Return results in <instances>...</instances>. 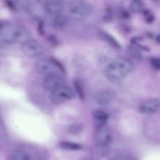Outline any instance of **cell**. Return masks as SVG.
<instances>
[{"label":"cell","mask_w":160,"mask_h":160,"mask_svg":"<svg viewBox=\"0 0 160 160\" xmlns=\"http://www.w3.org/2000/svg\"><path fill=\"white\" fill-rule=\"evenodd\" d=\"M160 107L159 100L154 98L142 102L139 107L140 111L145 114H152L158 112Z\"/></svg>","instance_id":"obj_8"},{"label":"cell","mask_w":160,"mask_h":160,"mask_svg":"<svg viewBox=\"0 0 160 160\" xmlns=\"http://www.w3.org/2000/svg\"><path fill=\"white\" fill-rule=\"evenodd\" d=\"M48 40L53 45L56 46L58 44V41L56 37L54 35H51L48 37Z\"/></svg>","instance_id":"obj_23"},{"label":"cell","mask_w":160,"mask_h":160,"mask_svg":"<svg viewBox=\"0 0 160 160\" xmlns=\"http://www.w3.org/2000/svg\"><path fill=\"white\" fill-rule=\"evenodd\" d=\"M71 69L75 73H79L84 71L88 67V62L86 58L81 55L74 56L72 60Z\"/></svg>","instance_id":"obj_9"},{"label":"cell","mask_w":160,"mask_h":160,"mask_svg":"<svg viewBox=\"0 0 160 160\" xmlns=\"http://www.w3.org/2000/svg\"><path fill=\"white\" fill-rule=\"evenodd\" d=\"M59 146L61 148L66 150H78L81 148V146L78 144L66 141L61 142Z\"/></svg>","instance_id":"obj_18"},{"label":"cell","mask_w":160,"mask_h":160,"mask_svg":"<svg viewBox=\"0 0 160 160\" xmlns=\"http://www.w3.org/2000/svg\"><path fill=\"white\" fill-rule=\"evenodd\" d=\"M133 68V63L129 59L119 58L112 61L107 65L105 70V75L110 81L117 82L128 75Z\"/></svg>","instance_id":"obj_1"},{"label":"cell","mask_w":160,"mask_h":160,"mask_svg":"<svg viewBox=\"0 0 160 160\" xmlns=\"http://www.w3.org/2000/svg\"><path fill=\"white\" fill-rule=\"evenodd\" d=\"M130 9L134 12H142L144 10V4L143 2L139 0L132 1L129 5Z\"/></svg>","instance_id":"obj_17"},{"label":"cell","mask_w":160,"mask_h":160,"mask_svg":"<svg viewBox=\"0 0 160 160\" xmlns=\"http://www.w3.org/2000/svg\"><path fill=\"white\" fill-rule=\"evenodd\" d=\"M83 160H89L88 159H84Z\"/></svg>","instance_id":"obj_30"},{"label":"cell","mask_w":160,"mask_h":160,"mask_svg":"<svg viewBox=\"0 0 160 160\" xmlns=\"http://www.w3.org/2000/svg\"><path fill=\"white\" fill-rule=\"evenodd\" d=\"M75 97V94L73 90L66 86L52 91L49 95L51 102L56 105L61 104L73 99Z\"/></svg>","instance_id":"obj_4"},{"label":"cell","mask_w":160,"mask_h":160,"mask_svg":"<svg viewBox=\"0 0 160 160\" xmlns=\"http://www.w3.org/2000/svg\"><path fill=\"white\" fill-rule=\"evenodd\" d=\"M82 129V125L79 122L72 124L69 127V131L71 134L76 135L81 132Z\"/></svg>","instance_id":"obj_20"},{"label":"cell","mask_w":160,"mask_h":160,"mask_svg":"<svg viewBox=\"0 0 160 160\" xmlns=\"http://www.w3.org/2000/svg\"><path fill=\"white\" fill-rule=\"evenodd\" d=\"M68 23L67 18L64 15H59L54 19L52 22V26L55 29H61L64 28Z\"/></svg>","instance_id":"obj_14"},{"label":"cell","mask_w":160,"mask_h":160,"mask_svg":"<svg viewBox=\"0 0 160 160\" xmlns=\"http://www.w3.org/2000/svg\"><path fill=\"white\" fill-rule=\"evenodd\" d=\"M30 31L25 27L8 22L0 31V37L8 43H20L31 38Z\"/></svg>","instance_id":"obj_2"},{"label":"cell","mask_w":160,"mask_h":160,"mask_svg":"<svg viewBox=\"0 0 160 160\" xmlns=\"http://www.w3.org/2000/svg\"><path fill=\"white\" fill-rule=\"evenodd\" d=\"M65 82L61 75L52 74L48 75L43 81V85L47 89L52 91L65 85Z\"/></svg>","instance_id":"obj_7"},{"label":"cell","mask_w":160,"mask_h":160,"mask_svg":"<svg viewBox=\"0 0 160 160\" xmlns=\"http://www.w3.org/2000/svg\"><path fill=\"white\" fill-rule=\"evenodd\" d=\"M11 160H30V158L27 154L21 151H17L13 154Z\"/></svg>","instance_id":"obj_19"},{"label":"cell","mask_w":160,"mask_h":160,"mask_svg":"<svg viewBox=\"0 0 160 160\" xmlns=\"http://www.w3.org/2000/svg\"><path fill=\"white\" fill-rule=\"evenodd\" d=\"M93 10L92 6L89 3L86 2H79L71 7L69 14L73 18L80 19L90 15Z\"/></svg>","instance_id":"obj_6"},{"label":"cell","mask_w":160,"mask_h":160,"mask_svg":"<svg viewBox=\"0 0 160 160\" xmlns=\"http://www.w3.org/2000/svg\"><path fill=\"white\" fill-rule=\"evenodd\" d=\"M73 84L79 98L81 100H83L84 98L85 93L82 81L79 78H75L73 81Z\"/></svg>","instance_id":"obj_15"},{"label":"cell","mask_w":160,"mask_h":160,"mask_svg":"<svg viewBox=\"0 0 160 160\" xmlns=\"http://www.w3.org/2000/svg\"><path fill=\"white\" fill-rule=\"evenodd\" d=\"M113 95L111 91L106 89L99 90L94 95L95 100L101 105H106L110 103L112 101Z\"/></svg>","instance_id":"obj_10"},{"label":"cell","mask_w":160,"mask_h":160,"mask_svg":"<svg viewBox=\"0 0 160 160\" xmlns=\"http://www.w3.org/2000/svg\"><path fill=\"white\" fill-rule=\"evenodd\" d=\"M155 19L154 16L153 15L151 14L148 16L146 19L147 22L150 23L152 22Z\"/></svg>","instance_id":"obj_27"},{"label":"cell","mask_w":160,"mask_h":160,"mask_svg":"<svg viewBox=\"0 0 160 160\" xmlns=\"http://www.w3.org/2000/svg\"><path fill=\"white\" fill-rule=\"evenodd\" d=\"M143 38L140 36H134L132 38L130 41L132 44L136 45L138 41L142 40Z\"/></svg>","instance_id":"obj_24"},{"label":"cell","mask_w":160,"mask_h":160,"mask_svg":"<svg viewBox=\"0 0 160 160\" xmlns=\"http://www.w3.org/2000/svg\"><path fill=\"white\" fill-rule=\"evenodd\" d=\"M35 68L38 73L47 75L52 74L61 75L66 73V70L62 64L52 57L39 60L35 64Z\"/></svg>","instance_id":"obj_3"},{"label":"cell","mask_w":160,"mask_h":160,"mask_svg":"<svg viewBox=\"0 0 160 160\" xmlns=\"http://www.w3.org/2000/svg\"><path fill=\"white\" fill-rule=\"evenodd\" d=\"M155 40L159 44L160 43V34H159L157 35L155 37Z\"/></svg>","instance_id":"obj_28"},{"label":"cell","mask_w":160,"mask_h":160,"mask_svg":"<svg viewBox=\"0 0 160 160\" xmlns=\"http://www.w3.org/2000/svg\"><path fill=\"white\" fill-rule=\"evenodd\" d=\"M143 14L145 15H148L149 13V11L148 9H144L142 11Z\"/></svg>","instance_id":"obj_29"},{"label":"cell","mask_w":160,"mask_h":160,"mask_svg":"<svg viewBox=\"0 0 160 160\" xmlns=\"http://www.w3.org/2000/svg\"><path fill=\"white\" fill-rule=\"evenodd\" d=\"M63 2L60 0H49L46 1L44 8L47 12L52 14L60 12L64 7Z\"/></svg>","instance_id":"obj_11"},{"label":"cell","mask_w":160,"mask_h":160,"mask_svg":"<svg viewBox=\"0 0 160 160\" xmlns=\"http://www.w3.org/2000/svg\"><path fill=\"white\" fill-rule=\"evenodd\" d=\"M99 37L102 40L113 47L119 48L120 46L117 41L112 36L103 31H100L98 33Z\"/></svg>","instance_id":"obj_13"},{"label":"cell","mask_w":160,"mask_h":160,"mask_svg":"<svg viewBox=\"0 0 160 160\" xmlns=\"http://www.w3.org/2000/svg\"><path fill=\"white\" fill-rule=\"evenodd\" d=\"M38 21V32L41 35H42L44 32V22L41 20Z\"/></svg>","instance_id":"obj_22"},{"label":"cell","mask_w":160,"mask_h":160,"mask_svg":"<svg viewBox=\"0 0 160 160\" xmlns=\"http://www.w3.org/2000/svg\"><path fill=\"white\" fill-rule=\"evenodd\" d=\"M136 45L141 49L143 50L146 51L148 52L150 50V48L149 47L147 46L141 45L140 44L137 43Z\"/></svg>","instance_id":"obj_26"},{"label":"cell","mask_w":160,"mask_h":160,"mask_svg":"<svg viewBox=\"0 0 160 160\" xmlns=\"http://www.w3.org/2000/svg\"><path fill=\"white\" fill-rule=\"evenodd\" d=\"M121 15L122 18L125 19H128L131 17V15L129 12L125 10L122 12Z\"/></svg>","instance_id":"obj_25"},{"label":"cell","mask_w":160,"mask_h":160,"mask_svg":"<svg viewBox=\"0 0 160 160\" xmlns=\"http://www.w3.org/2000/svg\"><path fill=\"white\" fill-rule=\"evenodd\" d=\"M150 62L152 66L157 70L160 69V60L157 57H152L150 58Z\"/></svg>","instance_id":"obj_21"},{"label":"cell","mask_w":160,"mask_h":160,"mask_svg":"<svg viewBox=\"0 0 160 160\" xmlns=\"http://www.w3.org/2000/svg\"><path fill=\"white\" fill-rule=\"evenodd\" d=\"M96 128L104 126L109 118L108 114L101 110H96L92 113Z\"/></svg>","instance_id":"obj_12"},{"label":"cell","mask_w":160,"mask_h":160,"mask_svg":"<svg viewBox=\"0 0 160 160\" xmlns=\"http://www.w3.org/2000/svg\"><path fill=\"white\" fill-rule=\"evenodd\" d=\"M128 53L132 58L138 60H141L143 58L142 52L137 48L132 45H128L127 47Z\"/></svg>","instance_id":"obj_16"},{"label":"cell","mask_w":160,"mask_h":160,"mask_svg":"<svg viewBox=\"0 0 160 160\" xmlns=\"http://www.w3.org/2000/svg\"><path fill=\"white\" fill-rule=\"evenodd\" d=\"M21 50L26 56L31 57L42 54L44 51L42 45L36 40L30 38L21 44Z\"/></svg>","instance_id":"obj_5"}]
</instances>
